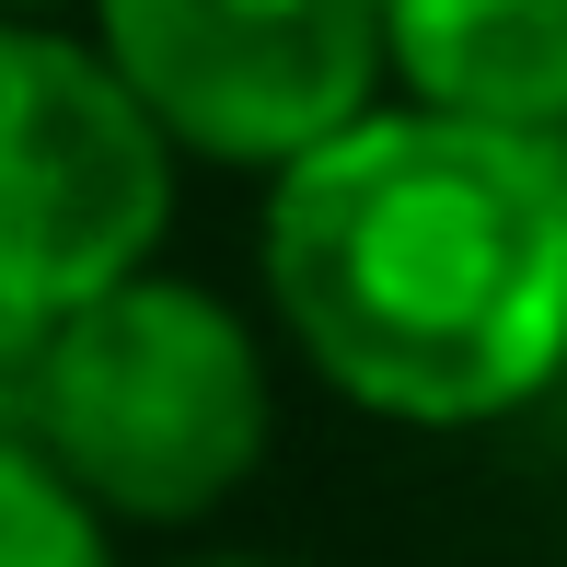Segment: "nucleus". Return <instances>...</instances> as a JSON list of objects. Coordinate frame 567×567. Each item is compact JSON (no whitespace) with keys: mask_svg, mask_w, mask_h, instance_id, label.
Returning <instances> with one entry per match:
<instances>
[{"mask_svg":"<svg viewBox=\"0 0 567 567\" xmlns=\"http://www.w3.org/2000/svg\"><path fill=\"white\" fill-rule=\"evenodd\" d=\"M267 301L313 382L394 429H486L567 371V151L486 116H359L267 197Z\"/></svg>","mask_w":567,"mask_h":567,"instance_id":"f257e3e1","label":"nucleus"},{"mask_svg":"<svg viewBox=\"0 0 567 567\" xmlns=\"http://www.w3.org/2000/svg\"><path fill=\"white\" fill-rule=\"evenodd\" d=\"M267 348L197 278H127L59 313L47 452L105 498V522H209L267 463Z\"/></svg>","mask_w":567,"mask_h":567,"instance_id":"f03ea898","label":"nucleus"},{"mask_svg":"<svg viewBox=\"0 0 567 567\" xmlns=\"http://www.w3.org/2000/svg\"><path fill=\"white\" fill-rule=\"evenodd\" d=\"M174 231V140L105 47L0 12V301L82 313L151 278Z\"/></svg>","mask_w":567,"mask_h":567,"instance_id":"7ed1b4c3","label":"nucleus"},{"mask_svg":"<svg viewBox=\"0 0 567 567\" xmlns=\"http://www.w3.org/2000/svg\"><path fill=\"white\" fill-rule=\"evenodd\" d=\"M105 59L127 70L174 151L290 174L359 116H382L394 0H93Z\"/></svg>","mask_w":567,"mask_h":567,"instance_id":"20e7f679","label":"nucleus"},{"mask_svg":"<svg viewBox=\"0 0 567 567\" xmlns=\"http://www.w3.org/2000/svg\"><path fill=\"white\" fill-rule=\"evenodd\" d=\"M394 82L441 116L567 127V0H394Z\"/></svg>","mask_w":567,"mask_h":567,"instance_id":"39448f33","label":"nucleus"},{"mask_svg":"<svg viewBox=\"0 0 567 567\" xmlns=\"http://www.w3.org/2000/svg\"><path fill=\"white\" fill-rule=\"evenodd\" d=\"M0 567H116L105 498L59 452H0Z\"/></svg>","mask_w":567,"mask_h":567,"instance_id":"423d86ee","label":"nucleus"},{"mask_svg":"<svg viewBox=\"0 0 567 567\" xmlns=\"http://www.w3.org/2000/svg\"><path fill=\"white\" fill-rule=\"evenodd\" d=\"M47 359H59V324L0 301V452H47Z\"/></svg>","mask_w":567,"mask_h":567,"instance_id":"0eeeda50","label":"nucleus"},{"mask_svg":"<svg viewBox=\"0 0 567 567\" xmlns=\"http://www.w3.org/2000/svg\"><path fill=\"white\" fill-rule=\"evenodd\" d=\"M197 567H290V556H197Z\"/></svg>","mask_w":567,"mask_h":567,"instance_id":"6e6552de","label":"nucleus"},{"mask_svg":"<svg viewBox=\"0 0 567 567\" xmlns=\"http://www.w3.org/2000/svg\"><path fill=\"white\" fill-rule=\"evenodd\" d=\"M0 12H59V0H0Z\"/></svg>","mask_w":567,"mask_h":567,"instance_id":"1a4fd4ad","label":"nucleus"}]
</instances>
